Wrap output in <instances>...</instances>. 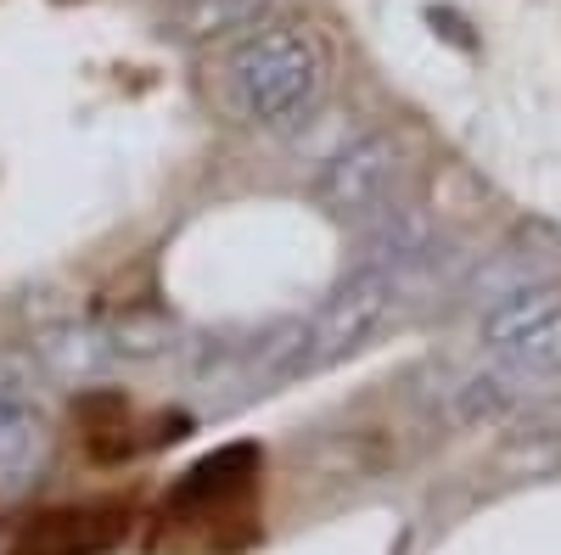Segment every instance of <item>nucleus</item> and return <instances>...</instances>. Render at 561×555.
<instances>
[{"instance_id": "1", "label": "nucleus", "mask_w": 561, "mask_h": 555, "mask_svg": "<svg viewBox=\"0 0 561 555\" xmlns=\"http://www.w3.org/2000/svg\"><path fill=\"white\" fill-rule=\"evenodd\" d=\"M332 57L314 28L304 23H264L237 39L225 57V96L248 124L264 129H298L325 102Z\"/></svg>"}, {"instance_id": "2", "label": "nucleus", "mask_w": 561, "mask_h": 555, "mask_svg": "<svg viewBox=\"0 0 561 555\" xmlns=\"http://www.w3.org/2000/svg\"><path fill=\"white\" fill-rule=\"evenodd\" d=\"M399 292H404L399 275H388V269H354L348 281L314 309V320H304V332L293 343V359H287V377H280V382L314 377V370H325V365L348 359L354 348H365L393 320Z\"/></svg>"}, {"instance_id": "3", "label": "nucleus", "mask_w": 561, "mask_h": 555, "mask_svg": "<svg viewBox=\"0 0 561 555\" xmlns=\"http://www.w3.org/2000/svg\"><path fill=\"white\" fill-rule=\"evenodd\" d=\"M399 180H404V147L399 135L377 129L359 135L354 147H343L314 174V203L343 224H370L399 203Z\"/></svg>"}, {"instance_id": "4", "label": "nucleus", "mask_w": 561, "mask_h": 555, "mask_svg": "<svg viewBox=\"0 0 561 555\" xmlns=\"http://www.w3.org/2000/svg\"><path fill=\"white\" fill-rule=\"evenodd\" d=\"M483 348L523 370L534 382H550L561 370V287H528V292H511L500 303L483 309Z\"/></svg>"}, {"instance_id": "5", "label": "nucleus", "mask_w": 561, "mask_h": 555, "mask_svg": "<svg viewBox=\"0 0 561 555\" xmlns=\"http://www.w3.org/2000/svg\"><path fill=\"white\" fill-rule=\"evenodd\" d=\"M129 533L124 505H62V511L34 517L12 555H107Z\"/></svg>"}, {"instance_id": "6", "label": "nucleus", "mask_w": 561, "mask_h": 555, "mask_svg": "<svg viewBox=\"0 0 561 555\" xmlns=\"http://www.w3.org/2000/svg\"><path fill=\"white\" fill-rule=\"evenodd\" d=\"M51 466V427L28 398H0V499L28 494Z\"/></svg>"}, {"instance_id": "7", "label": "nucleus", "mask_w": 561, "mask_h": 555, "mask_svg": "<svg viewBox=\"0 0 561 555\" xmlns=\"http://www.w3.org/2000/svg\"><path fill=\"white\" fill-rule=\"evenodd\" d=\"M539 236V224L534 230H523L511 247H500L478 275H472V303L478 309H489V303H500V298H511V292H528V287H545V281H556V269H561V242L550 236L545 247L534 242Z\"/></svg>"}, {"instance_id": "8", "label": "nucleus", "mask_w": 561, "mask_h": 555, "mask_svg": "<svg viewBox=\"0 0 561 555\" xmlns=\"http://www.w3.org/2000/svg\"><path fill=\"white\" fill-rule=\"evenodd\" d=\"M34 354L62 382H96L118 365L113 332H96V326H51V332L34 337Z\"/></svg>"}, {"instance_id": "9", "label": "nucleus", "mask_w": 561, "mask_h": 555, "mask_svg": "<svg viewBox=\"0 0 561 555\" xmlns=\"http://www.w3.org/2000/svg\"><path fill=\"white\" fill-rule=\"evenodd\" d=\"M275 12V0H180L174 7V39L185 45H214L230 34H253Z\"/></svg>"}, {"instance_id": "10", "label": "nucleus", "mask_w": 561, "mask_h": 555, "mask_svg": "<svg viewBox=\"0 0 561 555\" xmlns=\"http://www.w3.org/2000/svg\"><path fill=\"white\" fill-rule=\"evenodd\" d=\"M528 388H534V377H523V370H511V365L494 359V370H483V377H472V382L455 388V421H460V427L505 421V415L523 409Z\"/></svg>"}, {"instance_id": "11", "label": "nucleus", "mask_w": 561, "mask_h": 555, "mask_svg": "<svg viewBox=\"0 0 561 555\" xmlns=\"http://www.w3.org/2000/svg\"><path fill=\"white\" fill-rule=\"evenodd\" d=\"M550 388H561V370H556V377H550Z\"/></svg>"}]
</instances>
